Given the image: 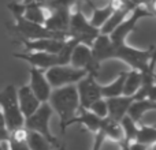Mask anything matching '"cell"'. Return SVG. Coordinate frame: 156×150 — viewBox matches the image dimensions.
Returning <instances> with one entry per match:
<instances>
[{"mask_svg":"<svg viewBox=\"0 0 156 150\" xmlns=\"http://www.w3.org/2000/svg\"><path fill=\"white\" fill-rule=\"evenodd\" d=\"M155 45H151L148 49H137L134 46L123 44H112L107 34H99L92 45L93 60L100 66V63L110 59H118L129 64L132 70L144 73L148 67Z\"/></svg>","mask_w":156,"mask_h":150,"instance_id":"6da1fadb","label":"cell"},{"mask_svg":"<svg viewBox=\"0 0 156 150\" xmlns=\"http://www.w3.org/2000/svg\"><path fill=\"white\" fill-rule=\"evenodd\" d=\"M48 104L51 105L52 111L56 112L60 118V130L65 134L66 123L73 119L80 109V98H78L76 85L52 89Z\"/></svg>","mask_w":156,"mask_h":150,"instance_id":"7a4b0ae2","label":"cell"},{"mask_svg":"<svg viewBox=\"0 0 156 150\" xmlns=\"http://www.w3.org/2000/svg\"><path fill=\"white\" fill-rule=\"evenodd\" d=\"M69 34L71 38H76L80 44L90 46L93 41L100 34V30L93 27L82 12V4L74 3L70 10V23H69Z\"/></svg>","mask_w":156,"mask_h":150,"instance_id":"3957f363","label":"cell"},{"mask_svg":"<svg viewBox=\"0 0 156 150\" xmlns=\"http://www.w3.org/2000/svg\"><path fill=\"white\" fill-rule=\"evenodd\" d=\"M0 109L5 121V128L8 131H14L16 128L23 127L25 118L19 109L16 87L14 85H8L0 91Z\"/></svg>","mask_w":156,"mask_h":150,"instance_id":"277c9868","label":"cell"},{"mask_svg":"<svg viewBox=\"0 0 156 150\" xmlns=\"http://www.w3.org/2000/svg\"><path fill=\"white\" fill-rule=\"evenodd\" d=\"M15 23L11 26L7 25V27L12 32L18 33L21 38L23 40H40V38H56V40H67L70 38L69 33L62 32H52V30L47 29L44 25H38L34 22H30L23 18V15L14 16Z\"/></svg>","mask_w":156,"mask_h":150,"instance_id":"5b68a950","label":"cell"},{"mask_svg":"<svg viewBox=\"0 0 156 150\" xmlns=\"http://www.w3.org/2000/svg\"><path fill=\"white\" fill-rule=\"evenodd\" d=\"M52 113H54V111H52L51 105L48 102H41L37 111L33 115H30L29 118L25 119L23 127L29 131L38 132L44 138H47L52 146L59 148V142L56 141V138L52 135L51 130H49V120H51Z\"/></svg>","mask_w":156,"mask_h":150,"instance_id":"8992f818","label":"cell"},{"mask_svg":"<svg viewBox=\"0 0 156 150\" xmlns=\"http://www.w3.org/2000/svg\"><path fill=\"white\" fill-rule=\"evenodd\" d=\"M88 74L85 70H80L70 64H60L45 70V78L52 89L63 87L69 85H76Z\"/></svg>","mask_w":156,"mask_h":150,"instance_id":"52a82bcc","label":"cell"},{"mask_svg":"<svg viewBox=\"0 0 156 150\" xmlns=\"http://www.w3.org/2000/svg\"><path fill=\"white\" fill-rule=\"evenodd\" d=\"M147 16H154V14L148 10L147 7L144 5H137V7L133 8V11L110 33L108 38L112 44H123L126 43V38L130 33L134 30L136 25L140 19L147 18Z\"/></svg>","mask_w":156,"mask_h":150,"instance_id":"ba28073f","label":"cell"},{"mask_svg":"<svg viewBox=\"0 0 156 150\" xmlns=\"http://www.w3.org/2000/svg\"><path fill=\"white\" fill-rule=\"evenodd\" d=\"M78 98H80V108L88 109L90 104H93L96 100L103 98L100 85L96 82V77L92 74H86L81 80L76 83Z\"/></svg>","mask_w":156,"mask_h":150,"instance_id":"9c48e42d","label":"cell"},{"mask_svg":"<svg viewBox=\"0 0 156 150\" xmlns=\"http://www.w3.org/2000/svg\"><path fill=\"white\" fill-rule=\"evenodd\" d=\"M70 66L80 70H85L88 74H92L96 77L100 66L93 60L92 48L85 44H77L74 46L70 56Z\"/></svg>","mask_w":156,"mask_h":150,"instance_id":"30bf717a","label":"cell"},{"mask_svg":"<svg viewBox=\"0 0 156 150\" xmlns=\"http://www.w3.org/2000/svg\"><path fill=\"white\" fill-rule=\"evenodd\" d=\"M14 57L27 62L32 67L38 68V70H48L54 66H59L58 55L55 53H47V52H23V53H12Z\"/></svg>","mask_w":156,"mask_h":150,"instance_id":"8fae6325","label":"cell"},{"mask_svg":"<svg viewBox=\"0 0 156 150\" xmlns=\"http://www.w3.org/2000/svg\"><path fill=\"white\" fill-rule=\"evenodd\" d=\"M29 87L40 102H48L52 87L45 78V71L38 70V68H34V67H30Z\"/></svg>","mask_w":156,"mask_h":150,"instance_id":"7c38bea8","label":"cell"},{"mask_svg":"<svg viewBox=\"0 0 156 150\" xmlns=\"http://www.w3.org/2000/svg\"><path fill=\"white\" fill-rule=\"evenodd\" d=\"M66 40H56V38H40V40H23L21 38V43L23 44L25 52H47V53H59L63 48Z\"/></svg>","mask_w":156,"mask_h":150,"instance_id":"4fadbf2b","label":"cell"},{"mask_svg":"<svg viewBox=\"0 0 156 150\" xmlns=\"http://www.w3.org/2000/svg\"><path fill=\"white\" fill-rule=\"evenodd\" d=\"M108 108V116L107 118L112 119V120L121 121V119L125 115H127L132 102L134 101V97H126V96H119V97H111V98H105Z\"/></svg>","mask_w":156,"mask_h":150,"instance_id":"5bb4252c","label":"cell"},{"mask_svg":"<svg viewBox=\"0 0 156 150\" xmlns=\"http://www.w3.org/2000/svg\"><path fill=\"white\" fill-rule=\"evenodd\" d=\"M16 96H18L19 109H21L25 119L29 118L30 115H33L41 104L37 100V97L33 94V91L30 90L29 86H22V87H19L18 90H16Z\"/></svg>","mask_w":156,"mask_h":150,"instance_id":"9a60e30c","label":"cell"},{"mask_svg":"<svg viewBox=\"0 0 156 150\" xmlns=\"http://www.w3.org/2000/svg\"><path fill=\"white\" fill-rule=\"evenodd\" d=\"M80 115H76L73 119L66 123V128H67L70 124H81L88 131L93 132V134H97L100 131V127H101V121L103 119H100L99 116H96L94 113H92L89 109H83V108H80Z\"/></svg>","mask_w":156,"mask_h":150,"instance_id":"2e32d148","label":"cell"},{"mask_svg":"<svg viewBox=\"0 0 156 150\" xmlns=\"http://www.w3.org/2000/svg\"><path fill=\"white\" fill-rule=\"evenodd\" d=\"M134 7H137V5H134L133 3H129V4H126V5L115 8V10L112 11V14H111V16L107 19V22L100 27V34H110V33L132 12Z\"/></svg>","mask_w":156,"mask_h":150,"instance_id":"e0dca14e","label":"cell"},{"mask_svg":"<svg viewBox=\"0 0 156 150\" xmlns=\"http://www.w3.org/2000/svg\"><path fill=\"white\" fill-rule=\"evenodd\" d=\"M149 112H156V102L151 101L148 98H144V100H134L132 102V105H130L129 111H127V115L137 124H141L144 115Z\"/></svg>","mask_w":156,"mask_h":150,"instance_id":"ac0fdd59","label":"cell"},{"mask_svg":"<svg viewBox=\"0 0 156 150\" xmlns=\"http://www.w3.org/2000/svg\"><path fill=\"white\" fill-rule=\"evenodd\" d=\"M100 131L104 134L105 139L110 138L111 141H115V142H122L123 141V130L119 121L112 120L110 118H104L101 121V127H100Z\"/></svg>","mask_w":156,"mask_h":150,"instance_id":"d6986e66","label":"cell"},{"mask_svg":"<svg viewBox=\"0 0 156 150\" xmlns=\"http://www.w3.org/2000/svg\"><path fill=\"white\" fill-rule=\"evenodd\" d=\"M27 134L29 130H26L25 127L11 131L7 139L8 150H30L27 145Z\"/></svg>","mask_w":156,"mask_h":150,"instance_id":"ffe728a7","label":"cell"},{"mask_svg":"<svg viewBox=\"0 0 156 150\" xmlns=\"http://www.w3.org/2000/svg\"><path fill=\"white\" fill-rule=\"evenodd\" d=\"M48 16V12L44 8L43 4L40 3H30V4L25 5V12H23V18L27 19L30 22H34L38 25H44L45 23V19Z\"/></svg>","mask_w":156,"mask_h":150,"instance_id":"44dd1931","label":"cell"},{"mask_svg":"<svg viewBox=\"0 0 156 150\" xmlns=\"http://www.w3.org/2000/svg\"><path fill=\"white\" fill-rule=\"evenodd\" d=\"M88 4L93 8L90 19H88L89 23H90L93 27H96V29L100 30V27L107 22V19L110 18L111 14H112V11H114L112 5L110 4V2H107V4L103 5V7H94V5L90 4V3H88Z\"/></svg>","mask_w":156,"mask_h":150,"instance_id":"7402d4cb","label":"cell"},{"mask_svg":"<svg viewBox=\"0 0 156 150\" xmlns=\"http://www.w3.org/2000/svg\"><path fill=\"white\" fill-rule=\"evenodd\" d=\"M127 71H121L119 75L116 77L115 80L105 86H100V91H101L103 98H111V97H119L123 94V83L125 78H126Z\"/></svg>","mask_w":156,"mask_h":150,"instance_id":"603a6c76","label":"cell"},{"mask_svg":"<svg viewBox=\"0 0 156 150\" xmlns=\"http://www.w3.org/2000/svg\"><path fill=\"white\" fill-rule=\"evenodd\" d=\"M141 80H143V74L137 70H130L126 73L123 83V94L122 96L132 97L137 93V90L141 86Z\"/></svg>","mask_w":156,"mask_h":150,"instance_id":"cb8c5ba5","label":"cell"},{"mask_svg":"<svg viewBox=\"0 0 156 150\" xmlns=\"http://www.w3.org/2000/svg\"><path fill=\"white\" fill-rule=\"evenodd\" d=\"M119 123H121L122 130H123V141L122 142H126V143L136 142L137 132H138V124L129 115H125Z\"/></svg>","mask_w":156,"mask_h":150,"instance_id":"d4e9b609","label":"cell"},{"mask_svg":"<svg viewBox=\"0 0 156 150\" xmlns=\"http://www.w3.org/2000/svg\"><path fill=\"white\" fill-rule=\"evenodd\" d=\"M136 142L145 146H151L156 142V127L155 126H147V124H140L138 126V132Z\"/></svg>","mask_w":156,"mask_h":150,"instance_id":"484cf974","label":"cell"},{"mask_svg":"<svg viewBox=\"0 0 156 150\" xmlns=\"http://www.w3.org/2000/svg\"><path fill=\"white\" fill-rule=\"evenodd\" d=\"M27 145H29L30 150H51L52 148V145L48 142L47 138L34 131H29L27 134Z\"/></svg>","mask_w":156,"mask_h":150,"instance_id":"4316f807","label":"cell"},{"mask_svg":"<svg viewBox=\"0 0 156 150\" xmlns=\"http://www.w3.org/2000/svg\"><path fill=\"white\" fill-rule=\"evenodd\" d=\"M92 113H94L96 116H99L100 119H104L108 116V108H107V101L105 98H99L90 104V107L88 108Z\"/></svg>","mask_w":156,"mask_h":150,"instance_id":"83f0119b","label":"cell"},{"mask_svg":"<svg viewBox=\"0 0 156 150\" xmlns=\"http://www.w3.org/2000/svg\"><path fill=\"white\" fill-rule=\"evenodd\" d=\"M105 141V137L101 131H99L97 134H94V139H93V145H92V150H101L103 143Z\"/></svg>","mask_w":156,"mask_h":150,"instance_id":"f1b7e54d","label":"cell"},{"mask_svg":"<svg viewBox=\"0 0 156 150\" xmlns=\"http://www.w3.org/2000/svg\"><path fill=\"white\" fill-rule=\"evenodd\" d=\"M130 143L126 142H119V146H121V150H130Z\"/></svg>","mask_w":156,"mask_h":150,"instance_id":"f546056e","label":"cell"},{"mask_svg":"<svg viewBox=\"0 0 156 150\" xmlns=\"http://www.w3.org/2000/svg\"><path fill=\"white\" fill-rule=\"evenodd\" d=\"M7 143V142H5ZM0 150H8V146L4 145V142H0Z\"/></svg>","mask_w":156,"mask_h":150,"instance_id":"4dcf8cb0","label":"cell"},{"mask_svg":"<svg viewBox=\"0 0 156 150\" xmlns=\"http://www.w3.org/2000/svg\"><path fill=\"white\" fill-rule=\"evenodd\" d=\"M33 2H34V0H22V4L26 5V4H30V3H33Z\"/></svg>","mask_w":156,"mask_h":150,"instance_id":"1f68e13d","label":"cell"},{"mask_svg":"<svg viewBox=\"0 0 156 150\" xmlns=\"http://www.w3.org/2000/svg\"><path fill=\"white\" fill-rule=\"evenodd\" d=\"M148 150H156V142L152 143L151 146H148Z\"/></svg>","mask_w":156,"mask_h":150,"instance_id":"d6a6232c","label":"cell"},{"mask_svg":"<svg viewBox=\"0 0 156 150\" xmlns=\"http://www.w3.org/2000/svg\"><path fill=\"white\" fill-rule=\"evenodd\" d=\"M36 3H40V4H44V3H47V2H49V0H34Z\"/></svg>","mask_w":156,"mask_h":150,"instance_id":"836d02e7","label":"cell"},{"mask_svg":"<svg viewBox=\"0 0 156 150\" xmlns=\"http://www.w3.org/2000/svg\"><path fill=\"white\" fill-rule=\"evenodd\" d=\"M77 3H80V4H83V3H86L88 2V0H76Z\"/></svg>","mask_w":156,"mask_h":150,"instance_id":"e575fe53","label":"cell"},{"mask_svg":"<svg viewBox=\"0 0 156 150\" xmlns=\"http://www.w3.org/2000/svg\"><path fill=\"white\" fill-rule=\"evenodd\" d=\"M63 149H65V146H60V149H59V150H63Z\"/></svg>","mask_w":156,"mask_h":150,"instance_id":"d590c367","label":"cell"}]
</instances>
